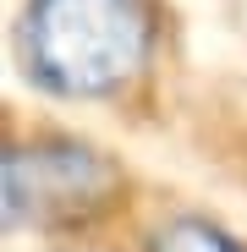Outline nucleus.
<instances>
[{
  "label": "nucleus",
  "instance_id": "1",
  "mask_svg": "<svg viewBox=\"0 0 247 252\" xmlns=\"http://www.w3.org/2000/svg\"><path fill=\"white\" fill-rule=\"evenodd\" d=\"M148 0H28L22 11V61L50 94H115L148 66Z\"/></svg>",
  "mask_w": 247,
  "mask_h": 252
},
{
  "label": "nucleus",
  "instance_id": "2",
  "mask_svg": "<svg viewBox=\"0 0 247 252\" xmlns=\"http://www.w3.org/2000/svg\"><path fill=\"white\" fill-rule=\"evenodd\" d=\"M115 192V170L82 143L66 137H38V143H11L6 148V214L11 225L33 220H77Z\"/></svg>",
  "mask_w": 247,
  "mask_h": 252
},
{
  "label": "nucleus",
  "instance_id": "3",
  "mask_svg": "<svg viewBox=\"0 0 247 252\" xmlns=\"http://www.w3.org/2000/svg\"><path fill=\"white\" fill-rule=\"evenodd\" d=\"M148 252H247V247L203 214H176L148 236Z\"/></svg>",
  "mask_w": 247,
  "mask_h": 252
}]
</instances>
